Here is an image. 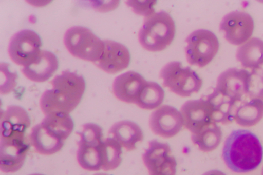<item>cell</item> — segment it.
Returning <instances> with one entry per match:
<instances>
[{
	"label": "cell",
	"mask_w": 263,
	"mask_h": 175,
	"mask_svg": "<svg viewBox=\"0 0 263 175\" xmlns=\"http://www.w3.org/2000/svg\"><path fill=\"white\" fill-rule=\"evenodd\" d=\"M51 89L44 91L40 107L46 115L56 113L68 114L79 104L85 89L83 77L76 72L64 71L50 82Z\"/></svg>",
	"instance_id": "cell-1"
},
{
	"label": "cell",
	"mask_w": 263,
	"mask_h": 175,
	"mask_svg": "<svg viewBox=\"0 0 263 175\" xmlns=\"http://www.w3.org/2000/svg\"><path fill=\"white\" fill-rule=\"evenodd\" d=\"M222 158L233 172L246 173L257 168L262 161L263 148L258 137L251 131L237 129L225 140Z\"/></svg>",
	"instance_id": "cell-2"
},
{
	"label": "cell",
	"mask_w": 263,
	"mask_h": 175,
	"mask_svg": "<svg viewBox=\"0 0 263 175\" xmlns=\"http://www.w3.org/2000/svg\"><path fill=\"white\" fill-rule=\"evenodd\" d=\"M73 127V122L68 114L56 113L46 115L41 123L32 128L30 142L40 154H54L62 149Z\"/></svg>",
	"instance_id": "cell-3"
},
{
	"label": "cell",
	"mask_w": 263,
	"mask_h": 175,
	"mask_svg": "<svg viewBox=\"0 0 263 175\" xmlns=\"http://www.w3.org/2000/svg\"><path fill=\"white\" fill-rule=\"evenodd\" d=\"M175 26L170 15L164 11L154 13L146 17L138 33L142 47L152 52L160 51L172 42Z\"/></svg>",
	"instance_id": "cell-4"
},
{
	"label": "cell",
	"mask_w": 263,
	"mask_h": 175,
	"mask_svg": "<svg viewBox=\"0 0 263 175\" xmlns=\"http://www.w3.org/2000/svg\"><path fill=\"white\" fill-rule=\"evenodd\" d=\"M80 137L78 143L77 158L80 166L89 171L102 169V147L103 140L102 128L94 123L83 126L81 132H77Z\"/></svg>",
	"instance_id": "cell-5"
},
{
	"label": "cell",
	"mask_w": 263,
	"mask_h": 175,
	"mask_svg": "<svg viewBox=\"0 0 263 175\" xmlns=\"http://www.w3.org/2000/svg\"><path fill=\"white\" fill-rule=\"evenodd\" d=\"M160 77L164 87L182 97L198 92L202 85V79L195 71L189 67H182L177 61L166 64L160 71Z\"/></svg>",
	"instance_id": "cell-6"
},
{
	"label": "cell",
	"mask_w": 263,
	"mask_h": 175,
	"mask_svg": "<svg viewBox=\"0 0 263 175\" xmlns=\"http://www.w3.org/2000/svg\"><path fill=\"white\" fill-rule=\"evenodd\" d=\"M64 42L72 55L94 63L101 56L104 46V41L90 29L82 26L68 29L65 34Z\"/></svg>",
	"instance_id": "cell-7"
},
{
	"label": "cell",
	"mask_w": 263,
	"mask_h": 175,
	"mask_svg": "<svg viewBox=\"0 0 263 175\" xmlns=\"http://www.w3.org/2000/svg\"><path fill=\"white\" fill-rule=\"evenodd\" d=\"M185 48L187 62L192 65L203 67L217 54L219 47L218 40L212 31L199 29L193 31L186 38Z\"/></svg>",
	"instance_id": "cell-8"
},
{
	"label": "cell",
	"mask_w": 263,
	"mask_h": 175,
	"mask_svg": "<svg viewBox=\"0 0 263 175\" xmlns=\"http://www.w3.org/2000/svg\"><path fill=\"white\" fill-rule=\"evenodd\" d=\"M39 35L34 31L25 29L15 33L10 40L9 55L15 63L24 67L30 64L41 52Z\"/></svg>",
	"instance_id": "cell-9"
},
{
	"label": "cell",
	"mask_w": 263,
	"mask_h": 175,
	"mask_svg": "<svg viewBox=\"0 0 263 175\" xmlns=\"http://www.w3.org/2000/svg\"><path fill=\"white\" fill-rule=\"evenodd\" d=\"M171 153L167 143L156 140L149 142L142 160L149 175H175L177 162Z\"/></svg>",
	"instance_id": "cell-10"
},
{
	"label": "cell",
	"mask_w": 263,
	"mask_h": 175,
	"mask_svg": "<svg viewBox=\"0 0 263 175\" xmlns=\"http://www.w3.org/2000/svg\"><path fill=\"white\" fill-rule=\"evenodd\" d=\"M254 20L243 11H233L222 18L219 29L224 33V38L230 44L240 45L248 41L254 30Z\"/></svg>",
	"instance_id": "cell-11"
},
{
	"label": "cell",
	"mask_w": 263,
	"mask_h": 175,
	"mask_svg": "<svg viewBox=\"0 0 263 175\" xmlns=\"http://www.w3.org/2000/svg\"><path fill=\"white\" fill-rule=\"evenodd\" d=\"M30 124V119L24 108L9 106L1 114V140H26L25 134Z\"/></svg>",
	"instance_id": "cell-12"
},
{
	"label": "cell",
	"mask_w": 263,
	"mask_h": 175,
	"mask_svg": "<svg viewBox=\"0 0 263 175\" xmlns=\"http://www.w3.org/2000/svg\"><path fill=\"white\" fill-rule=\"evenodd\" d=\"M149 125L154 134L170 138L180 132L183 125V120L181 112L176 108L164 105L152 113Z\"/></svg>",
	"instance_id": "cell-13"
},
{
	"label": "cell",
	"mask_w": 263,
	"mask_h": 175,
	"mask_svg": "<svg viewBox=\"0 0 263 175\" xmlns=\"http://www.w3.org/2000/svg\"><path fill=\"white\" fill-rule=\"evenodd\" d=\"M249 71L236 68H229L218 77L214 88L237 103L246 97Z\"/></svg>",
	"instance_id": "cell-14"
},
{
	"label": "cell",
	"mask_w": 263,
	"mask_h": 175,
	"mask_svg": "<svg viewBox=\"0 0 263 175\" xmlns=\"http://www.w3.org/2000/svg\"><path fill=\"white\" fill-rule=\"evenodd\" d=\"M180 111L183 125L192 134L196 133L214 122L211 108L205 97L186 101L181 106Z\"/></svg>",
	"instance_id": "cell-15"
},
{
	"label": "cell",
	"mask_w": 263,
	"mask_h": 175,
	"mask_svg": "<svg viewBox=\"0 0 263 175\" xmlns=\"http://www.w3.org/2000/svg\"><path fill=\"white\" fill-rule=\"evenodd\" d=\"M103 52L95 64L105 72L115 74L126 68L130 63L128 49L123 44L111 40H104Z\"/></svg>",
	"instance_id": "cell-16"
},
{
	"label": "cell",
	"mask_w": 263,
	"mask_h": 175,
	"mask_svg": "<svg viewBox=\"0 0 263 175\" xmlns=\"http://www.w3.org/2000/svg\"><path fill=\"white\" fill-rule=\"evenodd\" d=\"M146 82L139 73L127 71L115 78L112 85L113 93L121 101L135 104Z\"/></svg>",
	"instance_id": "cell-17"
},
{
	"label": "cell",
	"mask_w": 263,
	"mask_h": 175,
	"mask_svg": "<svg viewBox=\"0 0 263 175\" xmlns=\"http://www.w3.org/2000/svg\"><path fill=\"white\" fill-rule=\"evenodd\" d=\"M58 61L56 56L47 50H41L36 58L24 67L22 72L30 80L43 82L48 80L57 70Z\"/></svg>",
	"instance_id": "cell-18"
},
{
	"label": "cell",
	"mask_w": 263,
	"mask_h": 175,
	"mask_svg": "<svg viewBox=\"0 0 263 175\" xmlns=\"http://www.w3.org/2000/svg\"><path fill=\"white\" fill-rule=\"evenodd\" d=\"M120 145L127 151L136 149V144L141 142L144 135L138 124L130 121H121L114 124L109 130Z\"/></svg>",
	"instance_id": "cell-19"
},
{
	"label": "cell",
	"mask_w": 263,
	"mask_h": 175,
	"mask_svg": "<svg viewBox=\"0 0 263 175\" xmlns=\"http://www.w3.org/2000/svg\"><path fill=\"white\" fill-rule=\"evenodd\" d=\"M210 104L213 121L216 123L229 124L234 120L236 103L214 89L212 93L205 96Z\"/></svg>",
	"instance_id": "cell-20"
},
{
	"label": "cell",
	"mask_w": 263,
	"mask_h": 175,
	"mask_svg": "<svg viewBox=\"0 0 263 175\" xmlns=\"http://www.w3.org/2000/svg\"><path fill=\"white\" fill-rule=\"evenodd\" d=\"M236 57L242 67L251 69L263 65V41L252 37L239 46Z\"/></svg>",
	"instance_id": "cell-21"
},
{
	"label": "cell",
	"mask_w": 263,
	"mask_h": 175,
	"mask_svg": "<svg viewBox=\"0 0 263 175\" xmlns=\"http://www.w3.org/2000/svg\"><path fill=\"white\" fill-rule=\"evenodd\" d=\"M263 118V100L249 99L242 101L236 107L234 120L242 127H251L257 124Z\"/></svg>",
	"instance_id": "cell-22"
},
{
	"label": "cell",
	"mask_w": 263,
	"mask_h": 175,
	"mask_svg": "<svg viewBox=\"0 0 263 175\" xmlns=\"http://www.w3.org/2000/svg\"><path fill=\"white\" fill-rule=\"evenodd\" d=\"M222 136L221 128L216 123L212 122L196 133L192 134L191 139L201 151L210 152L219 146Z\"/></svg>",
	"instance_id": "cell-23"
},
{
	"label": "cell",
	"mask_w": 263,
	"mask_h": 175,
	"mask_svg": "<svg viewBox=\"0 0 263 175\" xmlns=\"http://www.w3.org/2000/svg\"><path fill=\"white\" fill-rule=\"evenodd\" d=\"M164 98V91L158 83L147 81L135 104L143 109H154L162 104Z\"/></svg>",
	"instance_id": "cell-24"
},
{
	"label": "cell",
	"mask_w": 263,
	"mask_h": 175,
	"mask_svg": "<svg viewBox=\"0 0 263 175\" xmlns=\"http://www.w3.org/2000/svg\"><path fill=\"white\" fill-rule=\"evenodd\" d=\"M121 146L114 138L103 141L102 147V169L104 171L115 169L121 164Z\"/></svg>",
	"instance_id": "cell-25"
},
{
	"label": "cell",
	"mask_w": 263,
	"mask_h": 175,
	"mask_svg": "<svg viewBox=\"0 0 263 175\" xmlns=\"http://www.w3.org/2000/svg\"><path fill=\"white\" fill-rule=\"evenodd\" d=\"M246 97L263 100V68L252 69L249 72Z\"/></svg>",
	"instance_id": "cell-26"
},
{
	"label": "cell",
	"mask_w": 263,
	"mask_h": 175,
	"mask_svg": "<svg viewBox=\"0 0 263 175\" xmlns=\"http://www.w3.org/2000/svg\"><path fill=\"white\" fill-rule=\"evenodd\" d=\"M126 4L132 7L135 13L142 15L145 17L155 13L153 6L156 4V1H126Z\"/></svg>",
	"instance_id": "cell-27"
},
{
	"label": "cell",
	"mask_w": 263,
	"mask_h": 175,
	"mask_svg": "<svg viewBox=\"0 0 263 175\" xmlns=\"http://www.w3.org/2000/svg\"><path fill=\"white\" fill-rule=\"evenodd\" d=\"M202 175H226L221 171L218 170H212L206 172Z\"/></svg>",
	"instance_id": "cell-28"
},
{
	"label": "cell",
	"mask_w": 263,
	"mask_h": 175,
	"mask_svg": "<svg viewBox=\"0 0 263 175\" xmlns=\"http://www.w3.org/2000/svg\"><path fill=\"white\" fill-rule=\"evenodd\" d=\"M93 175H109V174H107L106 173H98L95 174Z\"/></svg>",
	"instance_id": "cell-29"
},
{
	"label": "cell",
	"mask_w": 263,
	"mask_h": 175,
	"mask_svg": "<svg viewBox=\"0 0 263 175\" xmlns=\"http://www.w3.org/2000/svg\"><path fill=\"white\" fill-rule=\"evenodd\" d=\"M30 175H44V174H40V173H34V174H30Z\"/></svg>",
	"instance_id": "cell-30"
},
{
	"label": "cell",
	"mask_w": 263,
	"mask_h": 175,
	"mask_svg": "<svg viewBox=\"0 0 263 175\" xmlns=\"http://www.w3.org/2000/svg\"><path fill=\"white\" fill-rule=\"evenodd\" d=\"M261 175H263V167H262V171H261Z\"/></svg>",
	"instance_id": "cell-31"
}]
</instances>
